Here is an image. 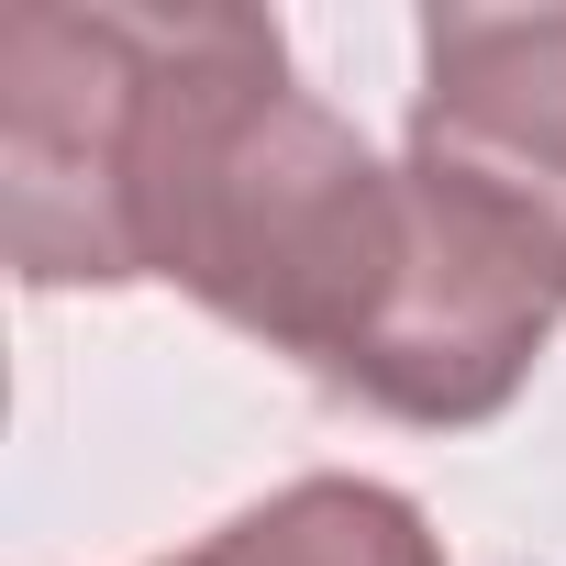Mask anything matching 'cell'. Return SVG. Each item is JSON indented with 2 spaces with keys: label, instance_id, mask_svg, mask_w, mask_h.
I'll return each instance as SVG.
<instances>
[{
  "label": "cell",
  "instance_id": "cell-3",
  "mask_svg": "<svg viewBox=\"0 0 566 566\" xmlns=\"http://www.w3.org/2000/svg\"><path fill=\"white\" fill-rule=\"evenodd\" d=\"M156 566H444V533L411 489L323 467V478L244 500L233 522H211L200 544H178Z\"/></svg>",
  "mask_w": 566,
  "mask_h": 566
},
{
  "label": "cell",
  "instance_id": "cell-2",
  "mask_svg": "<svg viewBox=\"0 0 566 566\" xmlns=\"http://www.w3.org/2000/svg\"><path fill=\"white\" fill-rule=\"evenodd\" d=\"M411 156L511 211L566 277V0H533V12L433 0L411 78Z\"/></svg>",
  "mask_w": 566,
  "mask_h": 566
},
{
  "label": "cell",
  "instance_id": "cell-1",
  "mask_svg": "<svg viewBox=\"0 0 566 566\" xmlns=\"http://www.w3.org/2000/svg\"><path fill=\"white\" fill-rule=\"evenodd\" d=\"M0 222L23 290H189L411 433L500 422L566 323L555 255L467 178L389 167L266 12H12Z\"/></svg>",
  "mask_w": 566,
  "mask_h": 566
}]
</instances>
